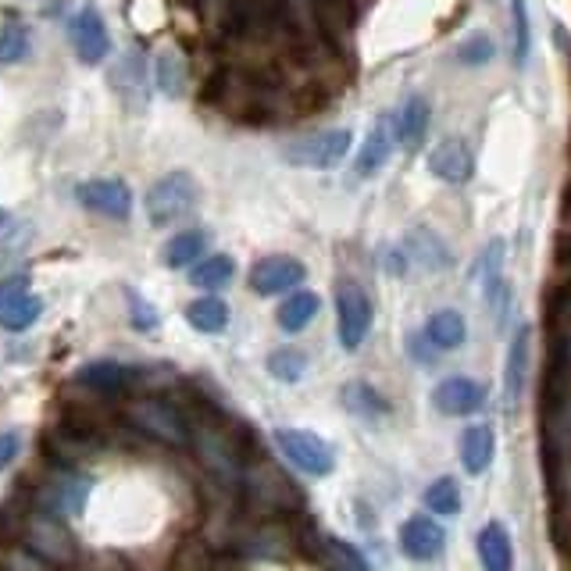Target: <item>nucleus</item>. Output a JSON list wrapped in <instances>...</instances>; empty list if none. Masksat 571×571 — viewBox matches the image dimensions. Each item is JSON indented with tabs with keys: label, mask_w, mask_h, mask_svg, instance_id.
Instances as JSON below:
<instances>
[{
	"label": "nucleus",
	"mask_w": 571,
	"mask_h": 571,
	"mask_svg": "<svg viewBox=\"0 0 571 571\" xmlns=\"http://www.w3.org/2000/svg\"><path fill=\"white\" fill-rule=\"evenodd\" d=\"M125 418L128 425L136 428V433L150 436L157 443H168V447H190V422H186V414L171 404L165 396H136L125 404Z\"/></svg>",
	"instance_id": "1"
},
{
	"label": "nucleus",
	"mask_w": 571,
	"mask_h": 571,
	"mask_svg": "<svg viewBox=\"0 0 571 571\" xmlns=\"http://www.w3.org/2000/svg\"><path fill=\"white\" fill-rule=\"evenodd\" d=\"M22 539H25V550L36 553L40 561L57 564V568H68L79 561V547L71 539L68 525L61 522V514H51V511H29L25 522H22Z\"/></svg>",
	"instance_id": "2"
},
{
	"label": "nucleus",
	"mask_w": 571,
	"mask_h": 571,
	"mask_svg": "<svg viewBox=\"0 0 571 571\" xmlns=\"http://www.w3.org/2000/svg\"><path fill=\"white\" fill-rule=\"evenodd\" d=\"M200 186L190 171H168V176L157 179L147 197H143V211H147V222L154 228H168L182 222L186 214L197 208Z\"/></svg>",
	"instance_id": "3"
},
{
	"label": "nucleus",
	"mask_w": 571,
	"mask_h": 571,
	"mask_svg": "<svg viewBox=\"0 0 571 571\" xmlns=\"http://www.w3.org/2000/svg\"><path fill=\"white\" fill-rule=\"evenodd\" d=\"M276 447L296 471H304L311 479H325L336 471V454L333 447L307 428H276Z\"/></svg>",
	"instance_id": "4"
},
{
	"label": "nucleus",
	"mask_w": 571,
	"mask_h": 571,
	"mask_svg": "<svg viewBox=\"0 0 571 571\" xmlns=\"http://www.w3.org/2000/svg\"><path fill=\"white\" fill-rule=\"evenodd\" d=\"M350 147H354L350 128H325V133H311L286 143L282 157L293 168H336L350 154Z\"/></svg>",
	"instance_id": "5"
},
{
	"label": "nucleus",
	"mask_w": 571,
	"mask_h": 571,
	"mask_svg": "<svg viewBox=\"0 0 571 571\" xmlns=\"http://www.w3.org/2000/svg\"><path fill=\"white\" fill-rule=\"evenodd\" d=\"M336 333L343 350H357L371 333V300L350 279L336 286Z\"/></svg>",
	"instance_id": "6"
},
{
	"label": "nucleus",
	"mask_w": 571,
	"mask_h": 571,
	"mask_svg": "<svg viewBox=\"0 0 571 571\" xmlns=\"http://www.w3.org/2000/svg\"><path fill=\"white\" fill-rule=\"evenodd\" d=\"M307 279V268L290 254H268L250 268V290L257 296H279L296 290Z\"/></svg>",
	"instance_id": "7"
},
{
	"label": "nucleus",
	"mask_w": 571,
	"mask_h": 571,
	"mask_svg": "<svg viewBox=\"0 0 571 571\" xmlns=\"http://www.w3.org/2000/svg\"><path fill=\"white\" fill-rule=\"evenodd\" d=\"M76 200L93 214H104L111 222H125L133 214V190L122 179H90L76 186Z\"/></svg>",
	"instance_id": "8"
},
{
	"label": "nucleus",
	"mask_w": 571,
	"mask_h": 571,
	"mask_svg": "<svg viewBox=\"0 0 571 571\" xmlns=\"http://www.w3.org/2000/svg\"><path fill=\"white\" fill-rule=\"evenodd\" d=\"M43 300L29 293V282L22 276H11L0 282V328L8 333H25L29 325L40 322Z\"/></svg>",
	"instance_id": "9"
},
{
	"label": "nucleus",
	"mask_w": 571,
	"mask_h": 571,
	"mask_svg": "<svg viewBox=\"0 0 571 571\" xmlns=\"http://www.w3.org/2000/svg\"><path fill=\"white\" fill-rule=\"evenodd\" d=\"M400 550H404L411 561L433 564L447 550V528L433 522L428 514H414L404 525H400Z\"/></svg>",
	"instance_id": "10"
},
{
	"label": "nucleus",
	"mask_w": 571,
	"mask_h": 571,
	"mask_svg": "<svg viewBox=\"0 0 571 571\" xmlns=\"http://www.w3.org/2000/svg\"><path fill=\"white\" fill-rule=\"evenodd\" d=\"M71 47L82 57L86 65H100L111 51V36H108V22L97 8H82L76 19H71Z\"/></svg>",
	"instance_id": "11"
},
{
	"label": "nucleus",
	"mask_w": 571,
	"mask_h": 571,
	"mask_svg": "<svg viewBox=\"0 0 571 571\" xmlns=\"http://www.w3.org/2000/svg\"><path fill=\"white\" fill-rule=\"evenodd\" d=\"M428 171H433L436 179L450 182V186H461L475 176V154L464 139L457 136H447L439 139L433 150H428Z\"/></svg>",
	"instance_id": "12"
},
{
	"label": "nucleus",
	"mask_w": 571,
	"mask_h": 571,
	"mask_svg": "<svg viewBox=\"0 0 571 571\" xmlns=\"http://www.w3.org/2000/svg\"><path fill=\"white\" fill-rule=\"evenodd\" d=\"M485 404V390L468 376H450L443 379L433 390V407L447 418H464V414H475Z\"/></svg>",
	"instance_id": "13"
},
{
	"label": "nucleus",
	"mask_w": 571,
	"mask_h": 571,
	"mask_svg": "<svg viewBox=\"0 0 571 571\" xmlns=\"http://www.w3.org/2000/svg\"><path fill=\"white\" fill-rule=\"evenodd\" d=\"M528 357H533V325H518L511 336V347H507V361H504V404L507 411L518 407L522 390H525V379H528Z\"/></svg>",
	"instance_id": "14"
},
{
	"label": "nucleus",
	"mask_w": 571,
	"mask_h": 571,
	"mask_svg": "<svg viewBox=\"0 0 571 571\" xmlns=\"http://www.w3.org/2000/svg\"><path fill=\"white\" fill-rule=\"evenodd\" d=\"M400 250H404L407 265H422L425 271H447L454 265L450 247L433 233V228H411L404 243H400Z\"/></svg>",
	"instance_id": "15"
},
{
	"label": "nucleus",
	"mask_w": 571,
	"mask_h": 571,
	"mask_svg": "<svg viewBox=\"0 0 571 571\" xmlns=\"http://www.w3.org/2000/svg\"><path fill=\"white\" fill-rule=\"evenodd\" d=\"M390 128H393L396 143H404L407 150H414L428 133V100L418 93L404 97L400 100V108L390 114Z\"/></svg>",
	"instance_id": "16"
},
{
	"label": "nucleus",
	"mask_w": 571,
	"mask_h": 571,
	"mask_svg": "<svg viewBox=\"0 0 571 571\" xmlns=\"http://www.w3.org/2000/svg\"><path fill=\"white\" fill-rule=\"evenodd\" d=\"M479 564L482 571H514V542L511 533L500 522H485L475 536Z\"/></svg>",
	"instance_id": "17"
},
{
	"label": "nucleus",
	"mask_w": 571,
	"mask_h": 571,
	"mask_svg": "<svg viewBox=\"0 0 571 571\" xmlns=\"http://www.w3.org/2000/svg\"><path fill=\"white\" fill-rule=\"evenodd\" d=\"M493 454H496V433L490 422L482 425H468L461 433V464L468 475H485L493 464Z\"/></svg>",
	"instance_id": "18"
},
{
	"label": "nucleus",
	"mask_w": 571,
	"mask_h": 571,
	"mask_svg": "<svg viewBox=\"0 0 571 571\" xmlns=\"http://www.w3.org/2000/svg\"><path fill=\"white\" fill-rule=\"evenodd\" d=\"M393 128H390V119H379L376 125H371V133L365 136V147L361 154H357V165L354 171L361 179H371L376 171L385 168V161H390V154H393Z\"/></svg>",
	"instance_id": "19"
},
{
	"label": "nucleus",
	"mask_w": 571,
	"mask_h": 571,
	"mask_svg": "<svg viewBox=\"0 0 571 571\" xmlns=\"http://www.w3.org/2000/svg\"><path fill=\"white\" fill-rule=\"evenodd\" d=\"M128 376H133V371H128L125 365H119V361H90V365H82L76 371V382L86 385V390H93V393L114 396L128 385Z\"/></svg>",
	"instance_id": "20"
},
{
	"label": "nucleus",
	"mask_w": 571,
	"mask_h": 571,
	"mask_svg": "<svg viewBox=\"0 0 571 571\" xmlns=\"http://www.w3.org/2000/svg\"><path fill=\"white\" fill-rule=\"evenodd\" d=\"M322 311V300H318V293H311V290H296V293H290L279 304V311H276V322H279V328L282 333H304V328L314 322V314Z\"/></svg>",
	"instance_id": "21"
},
{
	"label": "nucleus",
	"mask_w": 571,
	"mask_h": 571,
	"mask_svg": "<svg viewBox=\"0 0 571 571\" xmlns=\"http://www.w3.org/2000/svg\"><path fill=\"white\" fill-rule=\"evenodd\" d=\"M428 343H433L436 350H457L461 343L468 339V325L461 318V311H436V314H428V322H425V333H422Z\"/></svg>",
	"instance_id": "22"
},
{
	"label": "nucleus",
	"mask_w": 571,
	"mask_h": 571,
	"mask_svg": "<svg viewBox=\"0 0 571 571\" xmlns=\"http://www.w3.org/2000/svg\"><path fill=\"white\" fill-rule=\"evenodd\" d=\"M343 407H347L350 414H357V418H365V422H376V418H385L390 414V400H385L376 385H368V382H350V385H343Z\"/></svg>",
	"instance_id": "23"
},
{
	"label": "nucleus",
	"mask_w": 571,
	"mask_h": 571,
	"mask_svg": "<svg viewBox=\"0 0 571 571\" xmlns=\"http://www.w3.org/2000/svg\"><path fill=\"white\" fill-rule=\"evenodd\" d=\"M86 496H90V479L68 475L61 482H54V490H47L43 496V511L51 514H76L86 507Z\"/></svg>",
	"instance_id": "24"
},
{
	"label": "nucleus",
	"mask_w": 571,
	"mask_h": 571,
	"mask_svg": "<svg viewBox=\"0 0 571 571\" xmlns=\"http://www.w3.org/2000/svg\"><path fill=\"white\" fill-rule=\"evenodd\" d=\"M208 250V233L204 228H186V233L171 236L165 243V265L168 268H193Z\"/></svg>",
	"instance_id": "25"
},
{
	"label": "nucleus",
	"mask_w": 571,
	"mask_h": 571,
	"mask_svg": "<svg viewBox=\"0 0 571 571\" xmlns=\"http://www.w3.org/2000/svg\"><path fill=\"white\" fill-rule=\"evenodd\" d=\"M186 322H190L197 333L204 336H219L228 328V304L219 296H200L186 307Z\"/></svg>",
	"instance_id": "26"
},
{
	"label": "nucleus",
	"mask_w": 571,
	"mask_h": 571,
	"mask_svg": "<svg viewBox=\"0 0 571 571\" xmlns=\"http://www.w3.org/2000/svg\"><path fill=\"white\" fill-rule=\"evenodd\" d=\"M236 276V261L228 254H211V257H200V261L190 268V282L197 290H222Z\"/></svg>",
	"instance_id": "27"
},
{
	"label": "nucleus",
	"mask_w": 571,
	"mask_h": 571,
	"mask_svg": "<svg viewBox=\"0 0 571 571\" xmlns=\"http://www.w3.org/2000/svg\"><path fill=\"white\" fill-rule=\"evenodd\" d=\"M425 507L436 514V518H454V514H461L464 500H461V485H457L450 475L436 479L433 485L425 490Z\"/></svg>",
	"instance_id": "28"
},
{
	"label": "nucleus",
	"mask_w": 571,
	"mask_h": 571,
	"mask_svg": "<svg viewBox=\"0 0 571 571\" xmlns=\"http://www.w3.org/2000/svg\"><path fill=\"white\" fill-rule=\"evenodd\" d=\"M265 368L271 371V379H279V382H300L307 371V354L296 347H279L268 354Z\"/></svg>",
	"instance_id": "29"
},
{
	"label": "nucleus",
	"mask_w": 571,
	"mask_h": 571,
	"mask_svg": "<svg viewBox=\"0 0 571 571\" xmlns=\"http://www.w3.org/2000/svg\"><path fill=\"white\" fill-rule=\"evenodd\" d=\"M33 51V36L25 25H4L0 29V65H19Z\"/></svg>",
	"instance_id": "30"
},
{
	"label": "nucleus",
	"mask_w": 571,
	"mask_h": 571,
	"mask_svg": "<svg viewBox=\"0 0 571 571\" xmlns=\"http://www.w3.org/2000/svg\"><path fill=\"white\" fill-rule=\"evenodd\" d=\"M511 25H514V65L525 68L528 54H533V29H528V4L514 0L511 4Z\"/></svg>",
	"instance_id": "31"
},
{
	"label": "nucleus",
	"mask_w": 571,
	"mask_h": 571,
	"mask_svg": "<svg viewBox=\"0 0 571 571\" xmlns=\"http://www.w3.org/2000/svg\"><path fill=\"white\" fill-rule=\"evenodd\" d=\"M157 86L168 93V97H179L182 86H186V65L176 51H161L157 54Z\"/></svg>",
	"instance_id": "32"
},
{
	"label": "nucleus",
	"mask_w": 571,
	"mask_h": 571,
	"mask_svg": "<svg viewBox=\"0 0 571 571\" xmlns=\"http://www.w3.org/2000/svg\"><path fill=\"white\" fill-rule=\"evenodd\" d=\"M504 254H507L504 239H490V243H485V247H482V254H479V268H475V276H479L482 286H490V282H496V279H504Z\"/></svg>",
	"instance_id": "33"
},
{
	"label": "nucleus",
	"mask_w": 571,
	"mask_h": 571,
	"mask_svg": "<svg viewBox=\"0 0 571 571\" xmlns=\"http://www.w3.org/2000/svg\"><path fill=\"white\" fill-rule=\"evenodd\" d=\"M493 40L490 36H471L468 43H461V47H457V61L461 65H468V68H479V65H485L493 57Z\"/></svg>",
	"instance_id": "34"
},
{
	"label": "nucleus",
	"mask_w": 571,
	"mask_h": 571,
	"mask_svg": "<svg viewBox=\"0 0 571 571\" xmlns=\"http://www.w3.org/2000/svg\"><path fill=\"white\" fill-rule=\"evenodd\" d=\"M128 311H133V325L139 333H154L157 328V311L139 293H128Z\"/></svg>",
	"instance_id": "35"
},
{
	"label": "nucleus",
	"mask_w": 571,
	"mask_h": 571,
	"mask_svg": "<svg viewBox=\"0 0 571 571\" xmlns=\"http://www.w3.org/2000/svg\"><path fill=\"white\" fill-rule=\"evenodd\" d=\"M22 454V433L19 428H8V433H0V471L8 464H14V457Z\"/></svg>",
	"instance_id": "36"
},
{
	"label": "nucleus",
	"mask_w": 571,
	"mask_h": 571,
	"mask_svg": "<svg viewBox=\"0 0 571 571\" xmlns=\"http://www.w3.org/2000/svg\"><path fill=\"white\" fill-rule=\"evenodd\" d=\"M8 222V214H4V208H0V225H4Z\"/></svg>",
	"instance_id": "37"
}]
</instances>
